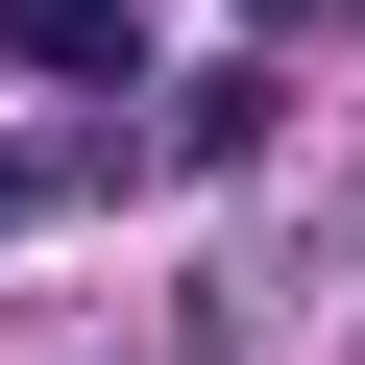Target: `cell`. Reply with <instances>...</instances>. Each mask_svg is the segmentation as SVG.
<instances>
[{"mask_svg":"<svg viewBox=\"0 0 365 365\" xmlns=\"http://www.w3.org/2000/svg\"><path fill=\"white\" fill-rule=\"evenodd\" d=\"M0 73H49V98H122V73H146V0H0Z\"/></svg>","mask_w":365,"mask_h":365,"instance_id":"obj_1","label":"cell"},{"mask_svg":"<svg viewBox=\"0 0 365 365\" xmlns=\"http://www.w3.org/2000/svg\"><path fill=\"white\" fill-rule=\"evenodd\" d=\"M25 195H49V170H0V220H25Z\"/></svg>","mask_w":365,"mask_h":365,"instance_id":"obj_2","label":"cell"}]
</instances>
